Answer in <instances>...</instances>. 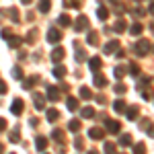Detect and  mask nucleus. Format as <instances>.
<instances>
[{
    "mask_svg": "<svg viewBox=\"0 0 154 154\" xmlns=\"http://www.w3.org/2000/svg\"><path fill=\"white\" fill-rule=\"evenodd\" d=\"M88 68H91V70L97 74V72L103 68V60L99 58V56H93V58H88Z\"/></svg>",
    "mask_w": 154,
    "mask_h": 154,
    "instance_id": "20e7f679",
    "label": "nucleus"
},
{
    "mask_svg": "<svg viewBox=\"0 0 154 154\" xmlns=\"http://www.w3.org/2000/svg\"><path fill=\"white\" fill-rule=\"evenodd\" d=\"M8 12H11V19H12V21H14V23H19V11H17V8H11Z\"/></svg>",
    "mask_w": 154,
    "mask_h": 154,
    "instance_id": "a19ab883",
    "label": "nucleus"
},
{
    "mask_svg": "<svg viewBox=\"0 0 154 154\" xmlns=\"http://www.w3.org/2000/svg\"><path fill=\"white\" fill-rule=\"evenodd\" d=\"M80 97H82L84 101L93 99V93H91V88H86V86H80Z\"/></svg>",
    "mask_w": 154,
    "mask_h": 154,
    "instance_id": "c85d7f7f",
    "label": "nucleus"
},
{
    "mask_svg": "<svg viewBox=\"0 0 154 154\" xmlns=\"http://www.w3.org/2000/svg\"><path fill=\"white\" fill-rule=\"evenodd\" d=\"M113 91H115V93H117V95H123V93H125V91H128V86H125V84H115V86H113Z\"/></svg>",
    "mask_w": 154,
    "mask_h": 154,
    "instance_id": "72a5a7b5",
    "label": "nucleus"
},
{
    "mask_svg": "<svg viewBox=\"0 0 154 154\" xmlns=\"http://www.w3.org/2000/svg\"><path fill=\"white\" fill-rule=\"evenodd\" d=\"M35 33H37V31H29V35H27V41H29V43L35 41Z\"/></svg>",
    "mask_w": 154,
    "mask_h": 154,
    "instance_id": "c03bdc74",
    "label": "nucleus"
},
{
    "mask_svg": "<svg viewBox=\"0 0 154 154\" xmlns=\"http://www.w3.org/2000/svg\"><path fill=\"white\" fill-rule=\"evenodd\" d=\"M128 72H130L131 76H138V74H140V66H138V64H130V66H128Z\"/></svg>",
    "mask_w": 154,
    "mask_h": 154,
    "instance_id": "473e14b6",
    "label": "nucleus"
},
{
    "mask_svg": "<svg viewBox=\"0 0 154 154\" xmlns=\"http://www.w3.org/2000/svg\"><path fill=\"white\" fill-rule=\"evenodd\" d=\"M142 31H144V27H142L140 23H134V25L130 27V33H131V35H140Z\"/></svg>",
    "mask_w": 154,
    "mask_h": 154,
    "instance_id": "bb28decb",
    "label": "nucleus"
},
{
    "mask_svg": "<svg viewBox=\"0 0 154 154\" xmlns=\"http://www.w3.org/2000/svg\"><path fill=\"white\" fill-rule=\"evenodd\" d=\"M58 25H60V27H70V25H72V19L66 14V12H64V14H60V17H58Z\"/></svg>",
    "mask_w": 154,
    "mask_h": 154,
    "instance_id": "dca6fc26",
    "label": "nucleus"
},
{
    "mask_svg": "<svg viewBox=\"0 0 154 154\" xmlns=\"http://www.w3.org/2000/svg\"><path fill=\"white\" fill-rule=\"evenodd\" d=\"M0 154H4V144H0Z\"/></svg>",
    "mask_w": 154,
    "mask_h": 154,
    "instance_id": "de8ad7c7",
    "label": "nucleus"
},
{
    "mask_svg": "<svg viewBox=\"0 0 154 154\" xmlns=\"http://www.w3.org/2000/svg\"><path fill=\"white\" fill-rule=\"evenodd\" d=\"M113 29H115V33H123L125 31V21L123 19H117L115 25H113Z\"/></svg>",
    "mask_w": 154,
    "mask_h": 154,
    "instance_id": "5701e85b",
    "label": "nucleus"
},
{
    "mask_svg": "<svg viewBox=\"0 0 154 154\" xmlns=\"http://www.w3.org/2000/svg\"><path fill=\"white\" fill-rule=\"evenodd\" d=\"M97 101H99L101 105H105V97H103V95H99V97H97Z\"/></svg>",
    "mask_w": 154,
    "mask_h": 154,
    "instance_id": "49530a36",
    "label": "nucleus"
},
{
    "mask_svg": "<svg viewBox=\"0 0 154 154\" xmlns=\"http://www.w3.org/2000/svg\"><path fill=\"white\" fill-rule=\"evenodd\" d=\"M86 43H88V45H97V43H99V35H97V33H88Z\"/></svg>",
    "mask_w": 154,
    "mask_h": 154,
    "instance_id": "7c9ffc66",
    "label": "nucleus"
},
{
    "mask_svg": "<svg viewBox=\"0 0 154 154\" xmlns=\"http://www.w3.org/2000/svg\"><path fill=\"white\" fill-rule=\"evenodd\" d=\"M117 49H119V41H117V39H113V41H107V43H105V49H103V51H105L107 56H111V54H115Z\"/></svg>",
    "mask_w": 154,
    "mask_h": 154,
    "instance_id": "6e6552de",
    "label": "nucleus"
},
{
    "mask_svg": "<svg viewBox=\"0 0 154 154\" xmlns=\"http://www.w3.org/2000/svg\"><path fill=\"white\" fill-rule=\"evenodd\" d=\"M123 113H125V117L130 119V121H136V119H138V113H140V109H138V107H125Z\"/></svg>",
    "mask_w": 154,
    "mask_h": 154,
    "instance_id": "9d476101",
    "label": "nucleus"
},
{
    "mask_svg": "<svg viewBox=\"0 0 154 154\" xmlns=\"http://www.w3.org/2000/svg\"><path fill=\"white\" fill-rule=\"evenodd\" d=\"M33 105H35V109H37V111H41V109L45 107L43 95H39V93H35V95H33Z\"/></svg>",
    "mask_w": 154,
    "mask_h": 154,
    "instance_id": "ddd939ff",
    "label": "nucleus"
},
{
    "mask_svg": "<svg viewBox=\"0 0 154 154\" xmlns=\"http://www.w3.org/2000/svg\"><path fill=\"white\" fill-rule=\"evenodd\" d=\"M97 17H99L101 21H107V19H109V11H107L103 4H99V8H97Z\"/></svg>",
    "mask_w": 154,
    "mask_h": 154,
    "instance_id": "a211bd4d",
    "label": "nucleus"
},
{
    "mask_svg": "<svg viewBox=\"0 0 154 154\" xmlns=\"http://www.w3.org/2000/svg\"><path fill=\"white\" fill-rule=\"evenodd\" d=\"M8 41V45L11 48H21V43H23V39L21 37H11V39H6Z\"/></svg>",
    "mask_w": 154,
    "mask_h": 154,
    "instance_id": "c756f323",
    "label": "nucleus"
},
{
    "mask_svg": "<svg viewBox=\"0 0 154 154\" xmlns=\"http://www.w3.org/2000/svg\"><path fill=\"white\" fill-rule=\"evenodd\" d=\"M21 2H23V4H31V0H21Z\"/></svg>",
    "mask_w": 154,
    "mask_h": 154,
    "instance_id": "09e8293b",
    "label": "nucleus"
},
{
    "mask_svg": "<svg viewBox=\"0 0 154 154\" xmlns=\"http://www.w3.org/2000/svg\"><path fill=\"white\" fill-rule=\"evenodd\" d=\"M80 115H82L84 119H93L95 117V109H93V107H84L82 111H80Z\"/></svg>",
    "mask_w": 154,
    "mask_h": 154,
    "instance_id": "412c9836",
    "label": "nucleus"
},
{
    "mask_svg": "<svg viewBox=\"0 0 154 154\" xmlns=\"http://www.w3.org/2000/svg\"><path fill=\"white\" fill-rule=\"evenodd\" d=\"M107 136V131L103 130V128H91V130H88V138H91V140H103V138H105Z\"/></svg>",
    "mask_w": 154,
    "mask_h": 154,
    "instance_id": "f03ea898",
    "label": "nucleus"
},
{
    "mask_svg": "<svg viewBox=\"0 0 154 154\" xmlns=\"http://www.w3.org/2000/svg\"><path fill=\"white\" fill-rule=\"evenodd\" d=\"M105 154H115V144H113V142H107L105 144Z\"/></svg>",
    "mask_w": 154,
    "mask_h": 154,
    "instance_id": "e433bc0d",
    "label": "nucleus"
},
{
    "mask_svg": "<svg viewBox=\"0 0 154 154\" xmlns=\"http://www.w3.org/2000/svg\"><path fill=\"white\" fill-rule=\"evenodd\" d=\"M58 117H60V111L58 109H48V121H58Z\"/></svg>",
    "mask_w": 154,
    "mask_h": 154,
    "instance_id": "393cba45",
    "label": "nucleus"
},
{
    "mask_svg": "<svg viewBox=\"0 0 154 154\" xmlns=\"http://www.w3.org/2000/svg\"><path fill=\"white\" fill-rule=\"evenodd\" d=\"M125 72H128L125 66H115V68H113V76H115L117 80H121V78L125 76Z\"/></svg>",
    "mask_w": 154,
    "mask_h": 154,
    "instance_id": "f3484780",
    "label": "nucleus"
},
{
    "mask_svg": "<svg viewBox=\"0 0 154 154\" xmlns=\"http://www.w3.org/2000/svg\"><path fill=\"white\" fill-rule=\"evenodd\" d=\"M35 146L39 152H45V148H48V138L45 136H37L35 138Z\"/></svg>",
    "mask_w": 154,
    "mask_h": 154,
    "instance_id": "f8f14e48",
    "label": "nucleus"
},
{
    "mask_svg": "<svg viewBox=\"0 0 154 154\" xmlns=\"http://www.w3.org/2000/svg\"><path fill=\"white\" fill-rule=\"evenodd\" d=\"M76 60H78V62H84V60H86V51H84V49H78V51H76Z\"/></svg>",
    "mask_w": 154,
    "mask_h": 154,
    "instance_id": "4c0bfd02",
    "label": "nucleus"
},
{
    "mask_svg": "<svg viewBox=\"0 0 154 154\" xmlns=\"http://www.w3.org/2000/svg\"><path fill=\"white\" fill-rule=\"evenodd\" d=\"M49 8H51V2L49 0H39V12H49Z\"/></svg>",
    "mask_w": 154,
    "mask_h": 154,
    "instance_id": "4be33fe9",
    "label": "nucleus"
},
{
    "mask_svg": "<svg viewBox=\"0 0 154 154\" xmlns=\"http://www.w3.org/2000/svg\"><path fill=\"white\" fill-rule=\"evenodd\" d=\"M134 154H146V144H136Z\"/></svg>",
    "mask_w": 154,
    "mask_h": 154,
    "instance_id": "c9c22d12",
    "label": "nucleus"
},
{
    "mask_svg": "<svg viewBox=\"0 0 154 154\" xmlns=\"http://www.w3.org/2000/svg\"><path fill=\"white\" fill-rule=\"evenodd\" d=\"M0 35L4 37V39H11V37H12V31H11V29H2V33H0Z\"/></svg>",
    "mask_w": 154,
    "mask_h": 154,
    "instance_id": "79ce46f5",
    "label": "nucleus"
},
{
    "mask_svg": "<svg viewBox=\"0 0 154 154\" xmlns=\"http://www.w3.org/2000/svg\"><path fill=\"white\" fill-rule=\"evenodd\" d=\"M12 76H14V78H23V70H21L19 66H14V68H12Z\"/></svg>",
    "mask_w": 154,
    "mask_h": 154,
    "instance_id": "58836bf2",
    "label": "nucleus"
},
{
    "mask_svg": "<svg viewBox=\"0 0 154 154\" xmlns=\"http://www.w3.org/2000/svg\"><path fill=\"white\" fill-rule=\"evenodd\" d=\"M74 146H76V150H82V148H84L82 138H74Z\"/></svg>",
    "mask_w": 154,
    "mask_h": 154,
    "instance_id": "ea45409f",
    "label": "nucleus"
},
{
    "mask_svg": "<svg viewBox=\"0 0 154 154\" xmlns=\"http://www.w3.org/2000/svg\"><path fill=\"white\" fill-rule=\"evenodd\" d=\"M60 39H62V33L58 29H49L48 31V43H58Z\"/></svg>",
    "mask_w": 154,
    "mask_h": 154,
    "instance_id": "1a4fd4ad",
    "label": "nucleus"
},
{
    "mask_svg": "<svg viewBox=\"0 0 154 154\" xmlns=\"http://www.w3.org/2000/svg\"><path fill=\"white\" fill-rule=\"evenodd\" d=\"M23 109H25V103H23V99H14V101H12V105H11V111L14 113V115H21V113H23Z\"/></svg>",
    "mask_w": 154,
    "mask_h": 154,
    "instance_id": "423d86ee",
    "label": "nucleus"
},
{
    "mask_svg": "<svg viewBox=\"0 0 154 154\" xmlns=\"http://www.w3.org/2000/svg\"><path fill=\"white\" fill-rule=\"evenodd\" d=\"M48 99L49 101H60V88H56V86H48Z\"/></svg>",
    "mask_w": 154,
    "mask_h": 154,
    "instance_id": "4468645a",
    "label": "nucleus"
},
{
    "mask_svg": "<svg viewBox=\"0 0 154 154\" xmlns=\"http://www.w3.org/2000/svg\"><path fill=\"white\" fill-rule=\"evenodd\" d=\"M93 84H95V86H99V88H105V86H107V78L103 76V74H95Z\"/></svg>",
    "mask_w": 154,
    "mask_h": 154,
    "instance_id": "2eb2a0df",
    "label": "nucleus"
},
{
    "mask_svg": "<svg viewBox=\"0 0 154 154\" xmlns=\"http://www.w3.org/2000/svg\"><path fill=\"white\" fill-rule=\"evenodd\" d=\"M66 107H68V111H76V109H78V99L68 97V99H66Z\"/></svg>",
    "mask_w": 154,
    "mask_h": 154,
    "instance_id": "6ab92c4d",
    "label": "nucleus"
},
{
    "mask_svg": "<svg viewBox=\"0 0 154 154\" xmlns=\"http://www.w3.org/2000/svg\"><path fill=\"white\" fill-rule=\"evenodd\" d=\"M35 82H37V76H29V78L23 82V88H25V91H29V88H33V84H35Z\"/></svg>",
    "mask_w": 154,
    "mask_h": 154,
    "instance_id": "a878e982",
    "label": "nucleus"
},
{
    "mask_svg": "<svg viewBox=\"0 0 154 154\" xmlns=\"http://www.w3.org/2000/svg\"><path fill=\"white\" fill-rule=\"evenodd\" d=\"M68 130L70 131H78L80 130V121H78V119H72L70 123H68Z\"/></svg>",
    "mask_w": 154,
    "mask_h": 154,
    "instance_id": "2f4dec72",
    "label": "nucleus"
},
{
    "mask_svg": "<svg viewBox=\"0 0 154 154\" xmlns=\"http://www.w3.org/2000/svg\"><path fill=\"white\" fill-rule=\"evenodd\" d=\"M150 49H152V43H150V41H146V39H140V41L134 45V51H136V56H140V58L148 56V54H150Z\"/></svg>",
    "mask_w": 154,
    "mask_h": 154,
    "instance_id": "f257e3e1",
    "label": "nucleus"
},
{
    "mask_svg": "<svg viewBox=\"0 0 154 154\" xmlns=\"http://www.w3.org/2000/svg\"><path fill=\"white\" fill-rule=\"evenodd\" d=\"M74 27H76V31H86V29H88V19H86L84 14H80V17L76 19Z\"/></svg>",
    "mask_w": 154,
    "mask_h": 154,
    "instance_id": "0eeeda50",
    "label": "nucleus"
},
{
    "mask_svg": "<svg viewBox=\"0 0 154 154\" xmlns=\"http://www.w3.org/2000/svg\"><path fill=\"white\" fill-rule=\"evenodd\" d=\"M131 142H134V140H131L130 134H123V136L119 138V144H121V146H131Z\"/></svg>",
    "mask_w": 154,
    "mask_h": 154,
    "instance_id": "cd10ccee",
    "label": "nucleus"
},
{
    "mask_svg": "<svg viewBox=\"0 0 154 154\" xmlns=\"http://www.w3.org/2000/svg\"><path fill=\"white\" fill-rule=\"evenodd\" d=\"M105 128L109 134H119V130H121V123L119 121H115V119H105Z\"/></svg>",
    "mask_w": 154,
    "mask_h": 154,
    "instance_id": "7ed1b4c3",
    "label": "nucleus"
},
{
    "mask_svg": "<svg viewBox=\"0 0 154 154\" xmlns=\"http://www.w3.org/2000/svg\"><path fill=\"white\" fill-rule=\"evenodd\" d=\"M88 154H99V152H97V150H88Z\"/></svg>",
    "mask_w": 154,
    "mask_h": 154,
    "instance_id": "8fccbe9b",
    "label": "nucleus"
},
{
    "mask_svg": "<svg viewBox=\"0 0 154 154\" xmlns=\"http://www.w3.org/2000/svg\"><path fill=\"white\" fill-rule=\"evenodd\" d=\"M64 56H66V49H64V48H56L54 51H51V56H49V58H51V62L60 64V62L64 60Z\"/></svg>",
    "mask_w": 154,
    "mask_h": 154,
    "instance_id": "39448f33",
    "label": "nucleus"
},
{
    "mask_svg": "<svg viewBox=\"0 0 154 154\" xmlns=\"http://www.w3.org/2000/svg\"><path fill=\"white\" fill-rule=\"evenodd\" d=\"M2 130H6V119L0 117V131H2Z\"/></svg>",
    "mask_w": 154,
    "mask_h": 154,
    "instance_id": "a18cd8bd",
    "label": "nucleus"
},
{
    "mask_svg": "<svg viewBox=\"0 0 154 154\" xmlns=\"http://www.w3.org/2000/svg\"><path fill=\"white\" fill-rule=\"evenodd\" d=\"M6 91H8V86L4 84V80H0V95H6Z\"/></svg>",
    "mask_w": 154,
    "mask_h": 154,
    "instance_id": "37998d69",
    "label": "nucleus"
},
{
    "mask_svg": "<svg viewBox=\"0 0 154 154\" xmlns=\"http://www.w3.org/2000/svg\"><path fill=\"white\" fill-rule=\"evenodd\" d=\"M8 140H11V142H21V134H19V130L11 131V136H8Z\"/></svg>",
    "mask_w": 154,
    "mask_h": 154,
    "instance_id": "f704fd0d",
    "label": "nucleus"
},
{
    "mask_svg": "<svg viewBox=\"0 0 154 154\" xmlns=\"http://www.w3.org/2000/svg\"><path fill=\"white\" fill-rule=\"evenodd\" d=\"M54 76H56V78H64V76H66V66H56V68H54Z\"/></svg>",
    "mask_w": 154,
    "mask_h": 154,
    "instance_id": "b1692460",
    "label": "nucleus"
},
{
    "mask_svg": "<svg viewBox=\"0 0 154 154\" xmlns=\"http://www.w3.org/2000/svg\"><path fill=\"white\" fill-rule=\"evenodd\" d=\"M125 101H121V99H117V101H115V103H113V111H117V113H123V111H125Z\"/></svg>",
    "mask_w": 154,
    "mask_h": 154,
    "instance_id": "aec40b11",
    "label": "nucleus"
},
{
    "mask_svg": "<svg viewBox=\"0 0 154 154\" xmlns=\"http://www.w3.org/2000/svg\"><path fill=\"white\" fill-rule=\"evenodd\" d=\"M51 138H54L60 146H64V142H66V134H64V130H54L51 131Z\"/></svg>",
    "mask_w": 154,
    "mask_h": 154,
    "instance_id": "9b49d317",
    "label": "nucleus"
}]
</instances>
